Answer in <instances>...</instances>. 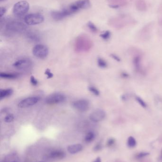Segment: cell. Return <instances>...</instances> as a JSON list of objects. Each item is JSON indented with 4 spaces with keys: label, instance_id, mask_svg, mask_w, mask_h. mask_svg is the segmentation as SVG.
Here are the masks:
<instances>
[{
    "label": "cell",
    "instance_id": "cell-1",
    "mask_svg": "<svg viewBox=\"0 0 162 162\" xmlns=\"http://www.w3.org/2000/svg\"><path fill=\"white\" fill-rule=\"evenodd\" d=\"M30 9V4L26 0L16 2L13 7V14L17 17H22L27 14Z\"/></svg>",
    "mask_w": 162,
    "mask_h": 162
},
{
    "label": "cell",
    "instance_id": "cell-2",
    "mask_svg": "<svg viewBox=\"0 0 162 162\" xmlns=\"http://www.w3.org/2000/svg\"><path fill=\"white\" fill-rule=\"evenodd\" d=\"M24 20L28 25L33 26L43 22L44 20V18L41 14H29L25 16Z\"/></svg>",
    "mask_w": 162,
    "mask_h": 162
},
{
    "label": "cell",
    "instance_id": "cell-3",
    "mask_svg": "<svg viewBox=\"0 0 162 162\" xmlns=\"http://www.w3.org/2000/svg\"><path fill=\"white\" fill-rule=\"evenodd\" d=\"M32 53L37 58H45L49 54V49L45 45L37 44L33 47Z\"/></svg>",
    "mask_w": 162,
    "mask_h": 162
},
{
    "label": "cell",
    "instance_id": "cell-4",
    "mask_svg": "<svg viewBox=\"0 0 162 162\" xmlns=\"http://www.w3.org/2000/svg\"><path fill=\"white\" fill-rule=\"evenodd\" d=\"M66 100L65 95L61 93H54L48 96L45 99V102L48 104L53 105L61 104Z\"/></svg>",
    "mask_w": 162,
    "mask_h": 162
},
{
    "label": "cell",
    "instance_id": "cell-5",
    "mask_svg": "<svg viewBox=\"0 0 162 162\" xmlns=\"http://www.w3.org/2000/svg\"><path fill=\"white\" fill-rule=\"evenodd\" d=\"M72 107L80 112H85L90 107V102L86 99H80L74 101L72 103Z\"/></svg>",
    "mask_w": 162,
    "mask_h": 162
},
{
    "label": "cell",
    "instance_id": "cell-6",
    "mask_svg": "<svg viewBox=\"0 0 162 162\" xmlns=\"http://www.w3.org/2000/svg\"><path fill=\"white\" fill-rule=\"evenodd\" d=\"M75 14L71 9L69 8L64 9L61 10L52 11L51 13L52 18L56 20H60L68 16Z\"/></svg>",
    "mask_w": 162,
    "mask_h": 162
},
{
    "label": "cell",
    "instance_id": "cell-7",
    "mask_svg": "<svg viewBox=\"0 0 162 162\" xmlns=\"http://www.w3.org/2000/svg\"><path fill=\"white\" fill-rule=\"evenodd\" d=\"M90 7V1L89 0H80L72 3L69 6V8L76 13L81 9H86Z\"/></svg>",
    "mask_w": 162,
    "mask_h": 162
},
{
    "label": "cell",
    "instance_id": "cell-8",
    "mask_svg": "<svg viewBox=\"0 0 162 162\" xmlns=\"http://www.w3.org/2000/svg\"><path fill=\"white\" fill-rule=\"evenodd\" d=\"M40 100V98L38 96L29 97L22 100L18 104V106L21 108H28L35 105Z\"/></svg>",
    "mask_w": 162,
    "mask_h": 162
},
{
    "label": "cell",
    "instance_id": "cell-9",
    "mask_svg": "<svg viewBox=\"0 0 162 162\" xmlns=\"http://www.w3.org/2000/svg\"><path fill=\"white\" fill-rule=\"evenodd\" d=\"M106 116L105 111L101 110L98 109L90 114V118L92 122H99L104 120Z\"/></svg>",
    "mask_w": 162,
    "mask_h": 162
},
{
    "label": "cell",
    "instance_id": "cell-10",
    "mask_svg": "<svg viewBox=\"0 0 162 162\" xmlns=\"http://www.w3.org/2000/svg\"><path fill=\"white\" fill-rule=\"evenodd\" d=\"M31 60L29 59H21L15 62L13 64L14 68L21 70H26L32 66Z\"/></svg>",
    "mask_w": 162,
    "mask_h": 162
},
{
    "label": "cell",
    "instance_id": "cell-11",
    "mask_svg": "<svg viewBox=\"0 0 162 162\" xmlns=\"http://www.w3.org/2000/svg\"><path fill=\"white\" fill-rule=\"evenodd\" d=\"M66 154L61 150H54L51 151L50 153L47 155V156L50 159L53 160H58V159H62L65 157Z\"/></svg>",
    "mask_w": 162,
    "mask_h": 162
},
{
    "label": "cell",
    "instance_id": "cell-12",
    "mask_svg": "<svg viewBox=\"0 0 162 162\" xmlns=\"http://www.w3.org/2000/svg\"><path fill=\"white\" fill-rule=\"evenodd\" d=\"M83 146L80 144H73L68 146L67 147V150L70 154H76L80 152L83 150Z\"/></svg>",
    "mask_w": 162,
    "mask_h": 162
},
{
    "label": "cell",
    "instance_id": "cell-13",
    "mask_svg": "<svg viewBox=\"0 0 162 162\" xmlns=\"http://www.w3.org/2000/svg\"><path fill=\"white\" fill-rule=\"evenodd\" d=\"M7 28L8 29L14 31H21L25 29V27L21 24L17 23H11L8 25H7Z\"/></svg>",
    "mask_w": 162,
    "mask_h": 162
},
{
    "label": "cell",
    "instance_id": "cell-14",
    "mask_svg": "<svg viewBox=\"0 0 162 162\" xmlns=\"http://www.w3.org/2000/svg\"><path fill=\"white\" fill-rule=\"evenodd\" d=\"M20 76L18 73L11 72H1L0 77L2 78L6 79H15Z\"/></svg>",
    "mask_w": 162,
    "mask_h": 162
},
{
    "label": "cell",
    "instance_id": "cell-15",
    "mask_svg": "<svg viewBox=\"0 0 162 162\" xmlns=\"http://www.w3.org/2000/svg\"><path fill=\"white\" fill-rule=\"evenodd\" d=\"M13 92L14 90L11 88L1 89L0 90V99L2 100L7 98L13 94Z\"/></svg>",
    "mask_w": 162,
    "mask_h": 162
},
{
    "label": "cell",
    "instance_id": "cell-16",
    "mask_svg": "<svg viewBox=\"0 0 162 162\" xmlns=\"http://www.w3.org/2000/svg\"><path fill=\"white\" fill-rule=\"evenodd\" d=\"M95 138V134L92 131H90L86 135L84 141L87 143H90L94 140Z\"/></svg>",
    "mask_w": 162,
    "mask_h": 162
},
{
    "label": "cell",
    "instance_id": "cell-17",
    "mask_svg": "<svg viewBox=\"0 0 162 162\" xmlns=\"http://www.w3.org/2000/svg\"><path fill=\"white\" fill-rule=\"evenodd\" d=\"M127 146L130 148H135L136 145V141L135 138L132 136H129L127 140Z\"/></svg>",
    "mask_w": 162,
    "mask_h": 162
},
{
    "label": "cell",
    "instance_id": "cell-18",
    "mask_svg": "<svg viewBox=\"0 0 162 162\" xmlns=\"http://www.w3.org/2000/svg\"><path fill=\"white\" fill-rule=\"evenodd\" d=\"M97 63L98 66L101 68H105L108 66V64L107 62L102 58H98L97 60Z\"/></svg>",
    "mask_w": 162,
    "mask_h": 162
},
{
    "label": "cell",
    "instance_id": "cell-19",
    "mask_svg": "<svg viewBox=\"0 0 162 162\" xmlns=\"http://www.w3.org/2000/svg\"><path fill=\"white\" fill-rule=\"evenodd\" d=\"M89 90L90 92L96 96H99L100 95V92L96 87L93 86H90L89 87Z\"/></svg>",
    "mask_w": 162,
    "mask_h": 162
},
{
    "label": "cell",
    "instance_id": "cell-20",
    "mask_svg": "<svg viewBox=\"0 0 162 162\" xmlns=\"http://www.w3.org/2000/svg\"><path fill=\"white\" fill-rule=\"evenodd\" d=\"M101 38L103 39L104 40H107L109 39L111 36V32L109 30H107L104 32L100 35Z\"/></svg>",
    "mask_w": 162,
    "mask_h": 162
},
{
    "label": "cell",
    "instance_id": "cell-21",
    "mask_svg": "<svg viewBox=\"0 0 162 162\" xmlns=\"http://www.w3.org/2000/svg\"><path fill=\"white\" fill-rule=\"evenodd\" d=\"M135 100L138 102V104H139L143 108H146L147 107V104L141 98L137 96L135 97Z\"/></svg>",
    "mask_w": 162,
    "mask_h": 162
},
{
    "label": "cell",
    "instance_id": "cell-22",
    "mask_svg": "<svg viewBox=\"0 0 162 162\" xmlns=\"http://www.w3.org/2000/svg\"><path fill=\"white\" fill-rule=\"evenodd\" d=\"M88 27L90 28V30L93 32L96 33L98 32V28L94 24L91 22H89L87 24Z\"/></svg>",
    "mask_w": 162,
    "mask_h": 162
},
{
    "label": "cell",
    "instance_id": "cell-23",
    "mask_svg": "<svg viewBox=\"0 0 162 162\" xmlns=\"http://www.w3.org/2000/svg\"><path fill=\"white\" fill-rule=\"evenodd\" d=\"M149 154V153L145 152H142L138 153L135 155V158L136 159H142L143 158L147 156Z\"/></svg>",
    "mask_w": 162,
    "mask_h": 162
},
{
    "label": "cell",
    "instance_id": "cell-24",
    "mask_svg": "<svg viewBox=\"0 0 162 162\" xmlns=\"http://www.w3.org/2000/svg\"><path fill=\"white\" fill-rule=\"evenodd\" d=\"M134 64L136 69H137V70H139L141 66V58L139 56H136L134 58Z\"/></svg>",
    "mask_w": 162,
    "mask_h": 162
},
{
    "label": "cell",
    "instance_id": "cell-25",
    "mask_svg": "<svg viewBox=\"0 0 162 162\" xmlns=\"http://www.w3.org/2000/svg\"><path fill=\"white\" fill-rule=\"evenodd\" d=\"M5 122L7 123H11L13 122L14 120V115L12 114H8L5 118Z\"/></svg>",
    "mask_w": 162,
    "mask_h": 162
},
{
    "label": "cell",
    "instance_id": "cell-26",
    "mask_svg": "<svg viewBox=\"0 0 162 162\" xmlns=\"http://www.w3.org/2000/svg\"><path fill=\"white\" fill-rule=\"evenodd\" d=\"M116 143V140L114 138H110L108 140L107 142V146L108 148L113 146Z\"/></svg>",
    "mask_w": 162,
    "mask_h": 162
},
{
    "label": "cell",
    "instance_id": "cell-27",
    "mask_svg": "<svg viewBox=\"0 0 162 162\" xmlns=\"http://www.w3.org/2000/svg\"><path fill=\"white\" fill-rule=\"evenodd\" d=\"M138 3H137L138 4V6H137V8H138V10H144L143 8H145L146 6H145V3L143 1H142V0H140V1H138L137 2Z\"/></svg>",
    "mask_w": 162,
    "mask_h": 162
},
{
    "label": "cell",
    "instance_id": "cell-28",
    "mask_svg": "<svg viewBox=\"0 0 162 162\" xmlns=\"http://www.w3.org/2000/svg\"><path fill=\"white\" fill-rule=\"evenodd\" d=\"M29 39H30V40L33 41H38L40 40L39 37L35 34L34 35V34H32V35L30 34L29 35Z\"/></svg>",
    "mask_w": 162,
    "mask_h": 162
},
{
    "label": "cell",
    "instance_id": "cell-29",
    "mask_svg": "<svg viewBox=\"0 0 162 162\" xmlns=\"http://www.w3.org/2000/svg\"><path fill=\"white\" fill-rule=\"evenodd\" d=\"M30 81L32 85L33 86H37L38 84V81L33 76H31L30 78Z\"/></svg>",
    "mask_w": 162,
    "mask_h": 162
},
{
    "label": "cell",
    "instance_id": "cell-30",
    "mask_svg": "<svg viewBox=\"0 0 162 162\" xmlns=\"http://www.w3.org/2000/svg\"><path fill=\"white\" fill-rule=\"evenodd\" d=\"M102 148V144L101 142H99L98 144H97L94 148V150L95 151L98 152L100 151Z\"/></svg>",
    "mask_w": 162,
    "mask_h": 162
},
{
    "label": "cell",
    "instance_id": "cell-31",
    "mask_svg": "<svg viewBox=\"0 0 162 162\" xmlns=\"http://www.w3.org/2000/svg\"><path fill=\"white\" fill-rule=\"evenodd\" d=\"M45 74L47 75V78H48V79L51 78L53 76V74L50 71V69H47L46 70Z\"/></svg>",
    "mask_w": 162,
    "mask_h": 162
},
{
    "label": "cell",
    "instance_id": "cell-32",
    "mask_svg": "<svg viewBox=\"0 0 162 162\" xmlns=\"http://www.w3.org/2000/svg\"><path fill=\"white\" fill-rule=\"evenodd\" d=\"M7 10L4 7H1L0 9V16L1 18H2L4 15L5 14Z\"/></svg>",
    "mask_w": 162,
    "mask_h": 162
},
{
    "label": "cell",
    "instance_id": "cell-33",
    "mask_svg": "<svg viewBox=\"0 0 162 162\" xmlns=\"http://www.w3.org/2000/svg\"><path fill=\"white\" fill-rule=\"evenodd\" d=\"M111 56L112 58H113L114 59H115L116 61H117V62H120L121 61L120 59V58L117 56L116 54H111Z\"/></svg>",
    "mask_w": 162,
    "mask_h": 162
},
{
    "label": "cell",
    "instance_id": "cell-34",
    "mask_svg": "<svg viewBox=\"0 0 162 162\" xmlns=\"http://www.w3.org/2000/svg\"><path fill=\"white\" fill-rule=\"evenodd\" d=\"M109 6L110 7V8H112L113 9H117L119 7V6L117 5H109Z\"/></svg>",
    "mask_w": 162,
    "mask_h": 162
},
{
    "label": "cell",
    "instance_id": "cell-35",
    "mask_svg": "<svg viewBox=\"0 0 162 162\" xmlns=\"http://www.w3.org/2000/svg\"><path fill=\"white\" fill-rule=\"evenodd\" d=\"M93 162H101V159L100 157H98Z\"/></svg>",
    "mask_w": 162,
    "mask_h": 162
},
{
    "label": "cell",
    "instance_id": "cell-36",
    "mask_svg": "<svg viewBox=\"0 0 162 162\" xmlns=\"http://www.w3.org/2000/svg\"><path fill=\"white\" fill-rule=\"evenodd\" d=\"M123 74V76L124 77H128V74H125V73H123L122 74Z\"/></svg>",
    "mask_w": 162,
    "mask_h": 162
},
{
    "label": "cell",
    "instance_id": "cell-37",
    "mask_svg": "<svg viewBox=\"0 0 162 162\" xmlns=\"http://www.w3.org/2000/svg\"><path fill=\"white\" fill-rule=\"evenodd\" d=\"M160 159L161 160H162V149L161 150V154H160Z\"/></svg>",
    "mask_w": 162,
    "mask_h": 162
},
{
    "label": "cell",
    "instance_id": "cell-38",
    "mask_svg": "<svg viewBox=\"0 0 162 162\" xmlns=\"http://www.w3.org/2000/svg\"><path fill=\"white\" fill-rule=\"evenodd\" d=\"M141 162H150V161H148L147 160H144V161H142Z\"/></svg>",
    "mask_w": 162,
    "mask_h": 162
},
{
    "label": "cell",
    "instance_id": "cell-39",
    "mask_svg": "<svg viewBox=\"0 0 162 162\" xmlns=\"http://www.w3.org/2000/svg\"><path fill=\"white\" fill-rule=\"evenodd\" d=\"M116 162H123V161H121V160H117V161Z\"/></svg>",
    "mask_w": 162,
    "mask_h": 162
},
{
    "label": "cell",
    "instance_id": "cell-40",
    "mask_svg": "<svg viewBox=\"0 0 162 162\" xmlns=\"http://www.w3.org/2000/svg\"><path fill=\"white\" fill-rule=\"evenodd\" d=\"M5 0H0L1 2H3V1H5Z\"/></svg>",
    "mask_w": 162,
    "mask_h": 162
},
{
    "label": "cell",
    "instance_id": "cell-41",
    "mask_svg": "<svg viewBox=\"0 0 162 162\" xmlns=\"http://www.w3.org/2000/svg\"></svg>",
    "mask_w": 162,
    "mask_h": 162
},
{
    "label": "cell",
    "instance_id": "cell-42",
    "mask_svg": "<svg viewBox=\"0 0 162 162\" xmlns=\"http://www.w3.org/2000/svg\"></svg>",
    "mask_w": 162,
    "mask_h": 162
}]
</instances>
